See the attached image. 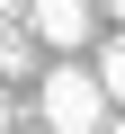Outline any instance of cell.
<instances>
[{
  "label": "cell",
  "instance_id": "8992f818",
  "mask_svg": "<svg viewBox=\"0 0 125 134\" xmlns=\"http://www.w3.org/2000/svg\"><path fill=\"white\" fill-rule=\"evenodd\" d=\"M18 9H27V0H0V27H9V18H18Z\"/></svg>",
  "mask_w": 125,
  "mask_h": 134
},
{
  "label": "cell",
  "instance_id": "7a4b0ae2",
  "mask_svg": "<svg viewBox=\"0 0 125 134\" xmlns=\"http://www.w3.org/2000/svg\"><path fill=\"white\" fill-rule=\"evenodd\" d=\"M18 27L36 36V54H45V45H54V54H72V45H89V27H98V0H27Z\"/></svg>",
  "mask_w": 125,
  "mask_h": 134
},
{
  "label": "cell",
  "instance_id": "277c9868",
  "mask_svg": "<svg viewBox=\"0 0 125 134\" xmlns=\"http://www.w3.org/2000/svg\"><path fill=\"white\" fill-rule=\"evenodd\" d=\"M0 72H36V36L9 18V27H0Z\"/></svg>",
  "mask_w": 125,
  "mask_h": 134
},
{
  "label": "cell",
  "instance_id": "5b68a950",
  "mask_svg": "<svg viewBox=\"0 0 125 134\" xmlns=\"http://www.w3.org/2000/svg\"><path fill=\"white\" fill-rule=\"evenodd\" d=\"M98 134H125V107H107V125H98Z\"/></svg>",
  "mask_w": 125,
  "mask_h": 134
},
{
  "label": "cell",
  "instance_id": "3957f363",
  "mask_svg": "<svg viewBox=\"0 0 125 134\" xmlns=\"http://www.w3.org/2000/svg\"><path fill=\"white\" fill-rule=\"evenodd\" d=\"M89 81L107 90V107H125V36H107V45H98V63H89Z\"/></svg>",
  "mask_w": 125,
  "mask_h": 134
},
{
  "label": "cell",
  "instance_id": "52a82bcc",
  "mask_svg": "<svg viewBox=\"0 0 125 134\" xmlns=\"http://www.w3.org/2000/svg\"><path fill=\"white\" fill-rule=\"evenodd\" d=\"M98 9H116V18H125V0H98Z\"/></svg>",
  "mask_w": 125,
  "mask_h": 134
},
{
  "label": "cell",
  "instance_id": "6da1fadb",
  "mask_svg": "<svg viewBox=\"0 0 125 134\" xmlns=\"http://www.w3.org/2000/svg\"><path fill=\"white\" fill-rule=\"evenodd\" d=\"M36 134H98L107 125V90L89 81V63H72V54H54L45 72H36Z\"/></svg>",
  "mask_w": 125,
  "mask_h": 134
}]
</instances>
